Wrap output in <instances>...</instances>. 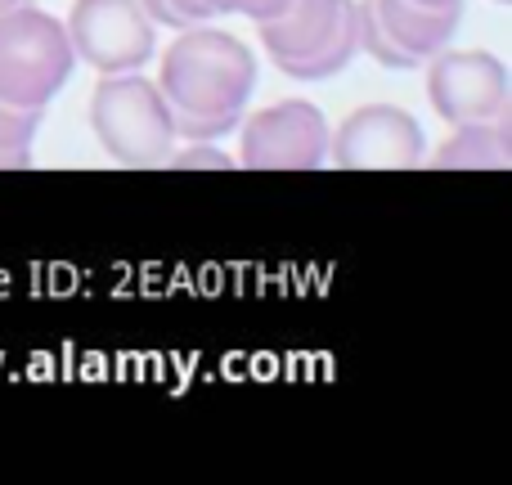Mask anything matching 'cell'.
Here are the masks:
<instances>
[{
	"label": "cell",
	"instance_id": "6da1fadb",
	"mask_svg": "<svg viewBox=\"0 0 512 485\" xmlns=\"http://www.w3.org/2000/svg\"><path fill=\"white\" fill-rule=\"evenodd\" d=\"M158 90L171 113L239 122L256 90V54L221 27H180V36L162 50Z\"/></svg>",
	"mask_w": 512,
	"mask_h": 485
},
{
	"label": "cell",
	"instance_id": "7a4b0ae2",
	"mask_svg": "<svg viewBox=\"0 0 512 485\" xmlns=\"http://www.w3.org/2000/svg\"><path fill=\"white\" fill-rule=\"evenodd\" d=\"M256 32L265 59L292 81H328L360 54L355 0H288Z\"/></svg>",
	"mask_w": 512,
	"mask_h": 485
},
{
	"label": "cell",
	"instance_id": "3957f363",
	"mask_svg": "<svg viewBox=\"0 0 512 485\" xmlns=\"http://www.w3.org/2000/svg\"><path fill=\"white\" fill-rule=\"evenodd\" d=\"M90 131L99 149L122 167H167L176 144L171 104L158 81L140 72H104L90 95Z\"/></svg>",
	"mask_w": 512,
	"mask_h": 485
},
{
	"label": "cell",
	"instance_id": "277c9868",
	"mask_svg": "<svg viewBox=\"0 0 512 485\" xmlns=\"http://www.w3.org/2000/svg\"><path fill=\"white\" fill-rule=\"evenodd\" d=\"M77 54L63 18L36 9L32 0L0 14V99L14 108H50L68 86Z\"/></svg>",
	"mask_w": 512,
	"mask_h": 485
},
{
	"label": "cell",
	"instance_id": "5b68a950",
	"mask_svg": "<svg viewBox=\"0 0 512 485\" xmlns=\"http://www.w3.org/2000/svg\"><path fill=\"white\" fill-rule=\"evenodd\" d=\"M63 32L72 54L99 77L140 72L158 54V23L140 9V0H72Z\"/></svg>",
	"mask_w": 512,
	"mask_h": 485
},
{
	"label": "cell",
	"instance_id": "8992f818",
	"mask_svg": "<svg viewBox=\"0 0 512 485\" xmlns=\"http://www.w3.org/2000/svg\"><path fill=\"white\" fill-rule=\"evenodd\" d=\"M360 14V54L391 72L423 68L436 50L454 41L463 9H427L414 0H355Z\"/></svg>",
	"mask_w": 512,
	"mask_h": 485
},
{
	"label": "cell",
	"instance_id": "52a82bcc",
	"mask_svg": "<svg viewBox=\"0 0 512 485\" xmlns=\"http://www.w3.org/2000/svg\"><path fill=\"white\" fill-rule=\"evenodd\" d=\"M427 99L445 126L495 122L512 113V81L490 50H436L427 59Z\"/></svg>",
	"mask_w": 512,
	"mask_h": 485
},
{
	"label": "cell",
	"instance_id": "ba28073f",
	"mask_svg": "<svg viewBox=\"0 0 512 485\" xmlns=\"http://www.w3.org/2000/svg\"><path fill=\"white\" fill-rule=\"evenodd\" d=\"M239 167L252 171H319L328 167V117L310 99H283L252 117H239Z\"/></svg>",
	"mask_w": 512,
	"mask_h": 485
},
{
	"label": "cell",
	"instance_id": "9c48e42d",
	"mask_svg": "<svg viewBox=\"0 0 512 485\" xmlns=\"http://www.w3.org/2000/svg\"><path fill=\"white\" fill-rule=\"evenodd\" d=\"M423 126L409 108L364 104L328 131V158L346 171H405L423 162Z\"/></svg>",
	"mask_w": 512,
	"mask_h": 485
},
{
	"label": "cell",
	"instance_id": "30bf717a",
	"mask_svg": "<svg viewBox=\"0 0 512 485\" xmlns=\"http://www.w3.org/2000/svg\"><path fill=\"white\" fill-rule=\"evenodd\" d=\"M436 167H445V171H459V167L499 171V167H512V113L495 117V122L454 126V135L436 149Z\"/></svg>",
	"mask_w": 512,
	"mask_h": 485
},
{
	"label": "cell",
	"instance_id": "8fae6325",
	"mask_svg": "<svg viewBox=\"0 0 512 485\" xmlns=\"http://www.w3.org/2000/svg\"><path fill=\"white\" fill-rule=\"evenodd\" d=\"M45 122V108H14L0 99V171L32 167V140Z\"/></svg>",
	"mask_w": 512,
	"mask_h": 485
},
{
	"label": "cell",
	"instance_id": "7c38bea8",
	"mask_svg": "<svg viewBox=\"0 0 512 485\" xmlns=\"http://www.w3.org/2000/svg\"><path fill=\"white\" fill-rule=\"evenodd\" d=\"M167 167H176V171H230V167H239V162H234L216 140H176L167 153Z\"/></svg>",
	"mask_w": 512,
	"mask_h": 485
},
{
	"label": "cell",
	"instance_id": "4fadbf2b",
	"mask_svg": "<svg viewBox=\"0 0 512 485\" xmlns=\"http://www.w3.org/2000/svg\"><path fill=\"white\" fill-rule=\"evenodd\" d=\"M283 5H288V0H203V9H207L212 18H221V14H243V18H252V23H265V18L283 14Z\"/></svg>",
	"mask_w": 512,
	"mask_h": 485
},
{
	"label": "cell",
	"instance_id": "5bb4252c",
	"mask_svg": "<svg viewBox=\"0 0 512 485\" xmlns=\"http://www.w3.org/2000/svg\"><path fill=\"white\" fill-rule=\"evenodd\" d=\"M140 9H144V14H149L158 27H176V32L185 27V23L176 18V9H171V0H140Z\"/></svg>",
	"mask_w": 512,
	"mask_h": 485
},
{
	"label": "cell",
	"instance_id": "9a60e30c",
	"mask_svg": "<svg viewBox=\"0 0 512 485\" xmlns=\"http://www.w3.org/2000/svg\"><path fill=\"white\" fill-rule=\"evenodd\" d=\"M414 5H427V9H463V0H414Z\"/></svg>",
	"mask_w": 512,
	"mask_h": 485
},
{
	"label": "cell",
	"instance_id": "2e32d148",
	"mask_svg": "<svg viewBox=\"0 0 512 485\" xmlns=\"http://www.w3.org/2000/svg\"><path fill=\"white\" fill-rule=\"evenodd\" d=\"M18 5H27V0H0V14H9V9H18Z\"/></svg>",
	"mask_w": 512,
	"mask_h": 485
},
{
	"label": "cell",
	"instance_id": "e0dca14e",
	"mask_svg": "<svg viewBox=\"0 0 512 485\" xmlns=\"http://www.w3.org/2000/svg\"><path fill=\"white\" fill-rule=\"evenodd\" d=\"M495 5H512V0H495Z\"/></svg>",
	"mask_w": 512,
	"mask_h": 485
}]
</instances>
